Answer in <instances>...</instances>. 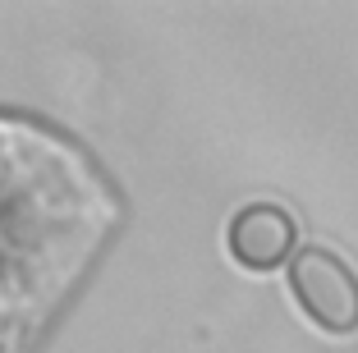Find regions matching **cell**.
Instances as JSON below:
<instances>
[{
    "label": "cell",
    "mask_w": 358,
    "mask_h": 353,
    "mask_svg": "<svg viewBox=\"0 0 358 353\" xmlns=\"http://www.w3.org/2000/svg\"><path fill=\"white\" fill-rule=\"evenodd\" d=\"M225 248L243 271L266 275L294 261L299 252V220L275 202H248L225 225Z\"/></svg>",
    "instance_id": "obj_2"
},
{
    "label": "cell",
    "mask_w": 358,
    "mask_h": 353,
    "mask_svg": "<svg viewBox=\"0 0 358 353\" xmlns=\"http://www.w3.org/2000/svg\"><path fill=\"white\" fill-rule=\"evenodd\" d=\"M285 275H289V294H294L299 312L317 331H327V335L358 331V271L336 248L308 243V248L294 252Z\"/></svg>",
    "instance_id": "obj_1"
}]
</instances>
